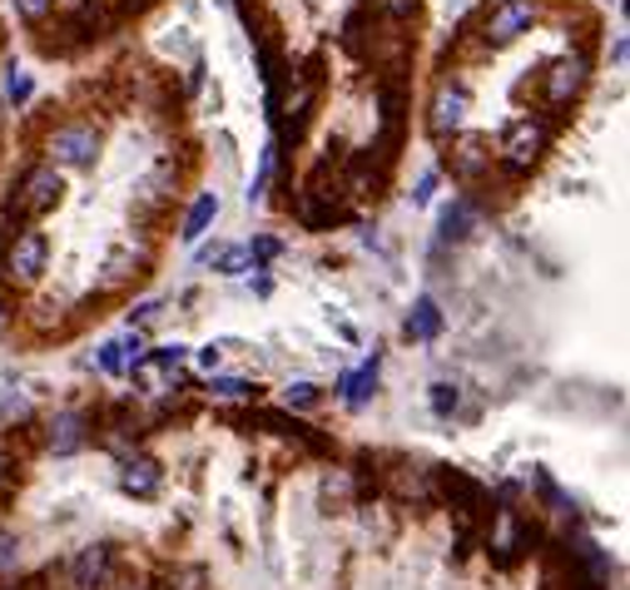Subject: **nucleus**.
<instances>
[{
    "label": "nucleus",
    "mask_w": 630,
    "mask_h": 590,
    "mask_svg": "<svg viewBox=\"0 0 630 590\" xmlns=\"http://www.w3.org/2000/svg\"><path fill=\"white\" fill-rule=\"evenodd\" d=\"M16 566H20V541H16V536L0 531V576H10Z\"/></svg>",
    "instance_id": "obj_28"
},
{
    "label": "nucleus",
    "mask_w": 630,
    "mask_h": 590,
    "mask_svg": "<svg viewBox=\"0 0 630 590\" xmlns=\"http://www.w3.org/2000/svg\"><path fill=\"white\" fill-rule=\"evenodd\" d=\"M46 259H50L46 233L26 223V229L10 239V249H6V273H10V283H40V273H46Z\"/></svg>",
    "instance_id": "obj_6"
},
{
    "label": "nucleus",
    "mask_w": 630,
    "mask_h": 590,
    "mask_svg": "<svg viewBox=\"0 0 630 590\" xmlns=\"http://www.w3.org/2000/svg\"><path fill=\"white\" fill-rule=\"evenodd\" d=\"M298 213H303V223H313V229H333V223L348 219V199H343V184L333 179V164H318L313 174H308Z\"/></svg>",
    "instance_id": "obj_2"
},
{
    "label": "nucleus",
    "mask_w": 630,
    "mask_h": 590,
    "mask_svg": "<svg viewBox=\"0 0 630 590\" xmlns=\"http://www.w3.org/2000/svg\"><path fill=\"white\" fill-rule=\"evenodd\" d=\"M164 590H204V571H194V566H179V571L164 576Z\"/></svg>",
    "instance_id": "obj_23"
},
{
    "label": "nucleus",
    "mask_w": 630,
    "mask_h": 590,
    "mask_svg": "<svg viewBox=\"0 0 630 590\" xmlns=\"http://www.w3.org/2000/svg\"><path fill=\"white\" fill-rule=\"evenodd\" d=\"M60 194H66V179H60V169H56V164H36V169L26 174V184H20L16 209L30 213V219H40V213L56 209Z\"/></svg>",
    "instance_id": "obj_7"
},
{
    "label": "nucleus",
    "mask_w": 630,
    "mask_h": 590,
    "mask_svg": "<svg viewBox=\"0 0 630 590\" xmlns=\"http://www.w3.org/2000/svg\"><path fill=\"white\" fill-rule=\"evenodd\" d=\"M372 10H378L382 20H402V16L418 10V0H372Z\"/></svg>",
    "instance_id": "obj_27"
},
{
    "label": "nucleus",
    "mask_w": 630,
    "mask_h": 590,
    "mask_svg": "<svg viewBox=\"0 0 630 590\" xmlns=\"http://www.w3.org/2000/svg\"><path fill=\"white\" fill-rule=\"evenodd\" d=\"M537 0H491L487 16H482V40L487 46H511L521 40L531 26H537Z\"/></svg>",
    "instance_id": "obj_5"
},
{
    "label": "nucleus",
    "mask_w": 630,
    "mask_h": 590,
    "mask_svg": "<svg viewBox=\"0 0 630 590\" xmlns=\"http://www.w3.org/2000/svg\"><path fill=\"white\" fill-rule=\"evenodd\" d=\"M50 154L66 169L94 164V154H100V130H94V124H60V130L50 134Z\"/></svg>",
    "instance_id": "obj_8"
},
{
    "label": "nucleus",
    "mask_w": 630,
    "mask_h": 590,
    "mask_svg": "<svg viewBox=\"0 0 630 590\" xmlns=\"http://www.w3.org/2000/svg\"><path fill=\"white\" fill-rule=\"evenodd\" d=\"M472 229H477V203L472 199H457L452 209L442 213V239L447 243H462V239H472Z\"/></svg>",
    "instance_id": "obj_18"
},
{
    "label": "nucleus",
    "mask_w": 630,
    "mask_h": 590,
    "mask_svg": "<svg viewBox=\"0 0 630 590\" xmlns=\"http://www.w3.org/2000/svg\"><path fill=\"white\" fill-rule=\"evenodd\" d=\"M100 368H104V372H124V368H130V362H124V348H120V342H104V348H100Z\"/></svg>",
    "instance_id": "obj_29"
},
{
    "label": "nucleus",
    "mask_w": 630,
    "mask_h": 590,
    "mask_svg": "<svg viewBox=\"0 0 630 590\" xmlns=\"http://www.w3.org/2000/svg\"><path fill=\"white\" fill-rule=\"evenodd\" d=\"M209 268H213V273H249V268H253V259H249V249H213L209 253Z\"/></svg>",
    "instance_id": "obj_20"
},
{
    "label": "nucleus",
    "mask_w": 630,
    "mask_h": 590,
    "mask_svg": "<svg viewBox=\"0 0 630 590\" xmlns=\"http://www.w3.org/2000/svg\"><path fill=\"white\" fill-rule=\"evenodd\" d=\"M437 332H442V308H437V298H418L408 313V338L412 342H432Z\"/></svg>",
    "instance_id": "obj_16"
},
{
    "label": "nucleus",
    "mask_w": 630,
    "mask_h": 590,
    "mask_svg": "<svg viewBox=\"0 0 630 590\" xmlns=\"http://www.w3.org/2000/svg\"><path fill=\"white\" fill-rule=\"evenodd\" d=\"M472 114V94L462 80H437L432 100H427V134L432 139H457Z\"/></svg>",
    "instance_id": "obj_3"
},
{
    "label": "nucleus",
    "mask_w": 630,
    "mask_h": 590,
    "mask_svg": "<svg viewBox=\"0 0 630 590\" xmlns=\"http://www.w3.org/2000/svg\"><path fill=\"white\" fill-rule=\"evenodd\" d=\"M432 189H437V174H422L418 189H412V203H427V199H432Z\"/></svg>",
    "instance_id": "obj_33"
},
{
    "label": "nucleus",
    "mask_w": 630,
    "mask_h": 590,
    "mask_svg": "<svg viewBox=\"0 0 630 590\" xmlns=\"http://www.w3.org/2000/svg\"><path fill=\"white\" fill-rule=\"evenodd\" d=\"M46 442H50V452H56V457L80 452V447L90 442V417H84V412H56V422H50Z\"/></svg>",
    "instance_id": "obj_13"
},
{
    "label": "nucleus",
    "mask_w": 630,
    "mask_h": 590,
    "mask_svg": "<svg viewBox=\"0 0 630 590\" xmlns=\"http://www.w3.org/2000/svg\"><path fill=\"white\" fill-rule=\"evenodd\" d=\"M318 397H323V388H318V382H288V388H283V407H298V412H313Z\"/></svg>",
    "instance_id": "obj_21"
},
{
    "label": "nucleus",
    "mask_w": 630,
    "mask_h": 590,
    "mask_svg": "<svg viewBox=\"0 0 630 590\" xmlns=\"http://www.w3.org/2000/svg\"><path fill=\"white\" fill-rule=\"evenodd\" d=\"M120 487L130 491V497H154L159 491V467L149 457H130L120 467Z\"/></svg>",
    "instance_id": "obj_15"
},
{
    "label": "nucleus",
    "mask_w": 630,
    "mask_h": 590,
    "mask_svg": "<svg viewBox=\"0 0 630 590\" xmlns=\"http://www.w3.org/2000/svg\"><path fill=\"white\" fill-rule=\"evenodd\" d=\"M447 169H452L457 179H482L487 169H491V154H487V139H477V134H467V139H452V149H447Z\"/></svg>",
    "instance_id": "obj_12"
},
{
    "label": "nucleus",
    "mask_w": 630,
    "mask_h": 590,
    "mask_svg": "<svg viewBox=\"0 0 630 590\" xmlns=\"http://www.w3.org/2000/svg\"><path fill=\"white\" fill-rule=\"evenodd\" d=\"M318 94H323V60H308V66L293 74V84H288V100L273 110V124H279V139H273V144H298V139H303L308 120H313V110H318Z\"/></svg>",
    "instance_id": "obj_1"
},
{
    "label": "nucleus",
    "mask_w": 630,
    "mask_h": 590,
    "mask_svg": "<svg viewBox=\"0 0 630 590\" xmlns=\"http://www.w3.org/2000/svg\"><path fill=\"white\" fill-rule=\"evenodd\" d=\"M66 581H70V590H104V581H110V546H84V551H74L66 566Z\"/></svg>",
    "instance_id": "obj_10"
},
{
    "label": "nucleus",
    "mask_w": 630,
    "mask_h": 590,
    "mask_svg": "<svg viewBox=\"0 0 630 590\" xmlns=\"http://www.w3.org/2000/svg\"><path fill=\"white\" fill-rule=\"evenodd\" d=\"M249 259H253V263H273V259H279V239H259V243L249 249Z\"/></svg>",
    "instance_id": "obj_31"
},
{
    "label": "nucleus",
    "mask_w": 630,
    "mask_h": 590,
    "mask_svg": "<svg viewBox=\"0 0 630 590\" xmlns=\"http://www.w3.org/2000/svg\"><path fill=\"white\" fill-rule=\"evenodd\" d=\"M219 362H223V348H219V342H204V348H199V368H219Z\"/></svg>",
    "instance_id": "obj_32"
},
{
    "label": "nucleus",
    "mask_w": 630,
    "mask_h": 590,
    "mask_svg": "<svg viewBox=\"0 0 630 590\" xmlns=\"http://www.w3.org/2000/svg\"><path fill=\"white\" fill-rule=\"evenodd\" d=\"M432 491H442L447 501H457V511H462V517H477V511H482V487H477L472 477H462V471H452V467H437L432 471Z\"/></svg>",
    "instance_id": "obj_11"
},
{
    "label": "nucleus",
    "mask_w": 630,
    "mask_h": 590,
    "mask_svg": "<svg viewBox=\"0 0 630 590\" xmlns=\"http://www.w3.org/2000/svg\"><path fill=\"white\" fill-rule=\"evenodd\" d=\"M149 6V0H124V10H144Z\"/></svg>",
    "instance_id": "obj_34"
},
{
    "label": "nucleus",
    "mask_w": 630,
    "mask_h": 590,
    "mask_svg": "<svg viewBox=\"0 0 630 590\" xmlns=\"http://www.w3.org/2000/svg\"><path fill=\"white\" fill-rule=\"evenodd\" d=\"M0 471H6V457H0Z\"/></svg>",
    "instance_id": "obj_35"
},
{
    "label": "nucleus",
    "mask_w": 630,
    "mask_h": 590,
    "mask_svg": "<svg viewBox=\"0 0 630 590\" xmlns=\"http://www.w3.org/2000/svg\"><path fill=\"white\" fill-rule=\"evenodd\" d=\"M209 388H213V397H229V402H239V397H253V392H259L253 382H243V378H213Z\"/></svg>",
    "instance_id": "obj_24"
},
{
    "label": "nucleus",
    "mask_w": 630,
    "mask_h": 590,
    "mask_svg": "<svg viewBox=\"0 0 630 590\" xmlns=\"http://www.w3.org/2000/svg\"><path fill=\"white\" fill-rule=\"evenodd\" d=\"M491 551H497L501 566H511L521 551H527V531H521V521L511 517V511H497V531H491Z\"/></svg>",
    "instance_id": "obj_14"
},
{
    "label": "nucleus",
    "mask_w": 630,
    "mask_h": 590,
    "mask_svg": "<svg viewBox=\"0 0 630 590\" xmlns=\"http://www.w3.org/2000/svg\"><path fill=\"white\" fill-rule=\"evenodd\" d=\"M30 90H36V84H30V74L10 66V70H6V100H10V104H26Z\"/></svg>",
    "instance_id": "obj_22"
},
{
    "label": "nucleus",
    "mask_w": 630,
    "mask_h": 590,
    "mask_svg": "<svg viewBox=\"0 0 630 590\" xmlns=\"http://www.w3.org/2000/svg\"><path fill=\"white\" fill-rule=\"evenodd\" d=\"M457 402H462V392H457L452 382H437V388H432V412H437V417H452Z\"/></svg>",
    "instance_id": "obj_26"
},
{
    "label": "nucleus",
    "mask_w": 630,
    "mask_h": 590,
    "mask_svg": "<svg viewBox=\"0 0 630 590\" xmlns=\"http://www.w3.org/2000/svg\"><path fill=\"white\" fill-rule=\"evenodd\" d=\"M547 144H551L547 124L531 120V114H521V120H511L507 130H501L497 154H501V164H507V169H531L541 154H547Z\"/></svg>",
    "instance_id": "obj_4"
},
{
    "label": "nucleus",
    "mask_w": 630,
    "mask_h": 590,
    "mask_svg": "<svg viewBox=\"0 0 630 590\" xmlns=\"http://www.w3.org/2000/svg\"><path fill=\"white\" fill-rule=\"evenodd\" d=\"M586 90V60L581 56H561V60H551L547 74H541V94H547V104H571L576 94Z\"/></svg>",
    "instance_id": "obj_9"
},
{
    "label": "nucleus",
    "mask_w": 630,
    "mask_h": 590,
    "mask_svg": "<svg viewBox=\"0 0 630 590\" xmlns=\"http://www.w3.org/2000/svg\"><path fill=\"white\" fill-rule=\"evenodd\" d=\"M213 219H219V194H199L194 209L184 213V229H179V239H184V243H199V239L209 233Z\"/></svg>",
    "instance_id": "obj_17"
},
{
    "label": "nucleus",
    "mask_w": 630,
    "mask_h": 590,
    "mask_svg": "<svg viewBox=\"0 0 630 590\" xmlns=\"http://www.w3.org/2000/svg\"><path fill=\"white\" fill-rule=\"evenodd\" d=\"M130 273H134V259H130V253H114L110 268H104V278H110V283H124Z\"/></svg>",
    "instance_id": "obj_30"
},
{
    "label": "nucleus",
    "mask_w": 630,
    "mask_h": 590,
    "mask_svg": "<svg viewBox=\"0 0 630 590\" xmlns=\"http://www.w3.org/2000/svg\"><path fill=\"white\" fill-rule=\"evenodd\" d=\"M16 10H20V20H26V26H46L50 10H56V0H16Z\"/></svg>",
    "instance_id": "obj_25"
},
{
    "label": "nucleus",
    "mask_w": 630,
    "mask_h": 590,
    "mask_svg": "<svg viewBox=\"0 0 630 590\" xmlns=\"http://www.w3.org/2000/svg\"><path fill=\"white\" fill-rule=\"evenodd\" d=\"M372 392H378V358H368L352 378H343V402L348 407H368Z\"/></svg>",
    "instance_id": "obj_19"
}]
</instances>
